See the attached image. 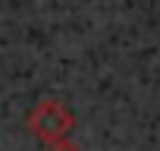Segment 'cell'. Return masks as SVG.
I'll use <instances>...</instances> for the list:
<instances>
[{
  "label": "cell",
  "instance_id": "cell-2",
  "mask_svg": "<svg viewBox=\"0 0 160 151\" xmlns=\"http://www.w3.org/2000/svg\"><path fill=\"white\" fill-rule=\"evenodd\" d=\"M50 151H78V145H72L69 138H63V142H53Z\"/></svg>",
  "mask_w": 160,
  "mask_h": 151
},
{
  "label": "cell",
  "instance_id": "cell-1",
  "mask_svg": "<svg viewBox=\"0 0 160 151\" xmlns=\"http://www.w3.org/2000/svg\"><path fill=\"white\" fill-rule=\"evenodd\" d=\"M72 126H75L72 110H69L63 101H57V98L38 101V104L32 107V113H28V129H32L41 142H47V145L63 142V138L72 132Z\"/></svg>",
  "mask_w": 160,
  "mask_h": 151
}]
</instances>
